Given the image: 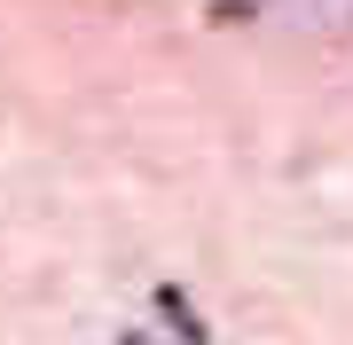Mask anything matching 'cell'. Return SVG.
<instances>
[{
	"mask_svg": "<svg viewBox=\"0 0 353 345\" xmlns=\"http://www.w3.org/2000/svg\"><path fill=\"white\" fill-rule=\"evenodd\" d=\"M157 314L173 322V345H212V330H204V314L189 306V291H181V282H165V291H157Z\"/></svg>",
	"mask_w": 353,
	"mask_h": 345,
	"instance_id": "6da1fadb",
	"label": "cell"
}]
</instances>
